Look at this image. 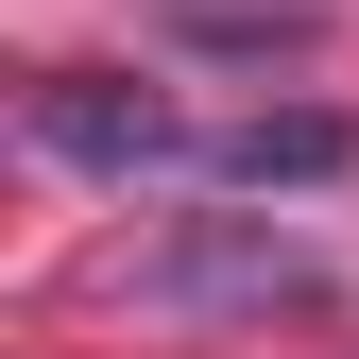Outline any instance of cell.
I'll return each instance as SVG.
<instances>
[{
	"label": "cell",
	"instance_id": "2",
	"mask_svg": "<svg viewBox=\"0 0 359 359\" xmlns=\"http://www.w3.org/2000/svg\"><path fill=\"white\" fill-rule=\"evenodd\" d=\"M34 137H52L69 171H189V154H205V120H171L154 86H103V69H52V86H34Z\"/></svg>",
	"mask_w": 359,
	"mask_h": 359
},
{
	"label": "cell",
	"instance_id": "1",
	"mask_svg": "<svg viewBox=\"0 0 359 359\" xmlns=\"http://www.w3.org/2000/svg\"><path fill=\"white\" fill-rule=\"evenodd\" d=\"M154 308H325V257L274 240V222H171V240L137 257Z\"/></svg>",
	"mask_w": 359,
	"mask_h": 359
},
{
	"label": "cell",
	"instance_id": "3",
	"mask_svg": "<svg viewBox=\"0 0 359 359\" xmlns=\"http://www.w3.org/2000/svg\"><path fill=\"white\" fill-rule=\"evenodd\" d=\"M189 171H222V189H325V171H359V120H325V103H257V120H222Z\"/></svg>",
	"mask_w": 359,
	"mask_h": 359
},
{
	"label": "cell",
	"instance_id": "4",
	"mask_svg": "<svg viewBox=\"0 0 359 359\" xmlns=\"http://www.w3.org/2000/svg\"><path fill=\"white\" fill-rule=\"evenodd\" d=\"M154 18L205 52H291V34H325V0H154Z\"/></svg>",
	"mask_w": 359,
	"mask_h": 359
}]
</instances>
